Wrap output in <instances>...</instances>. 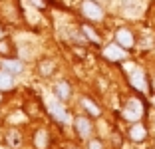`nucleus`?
<instances>
[{
    "mask_svg": "<svg viewBox=\"0 0 155 149\" xmlns=\"http://www.w3.org/2000/svg\"><path fill=\"white\" fill-rule=\"evenodd\" d=\"M153 104H155V99H153Z\"/></svg>",
    "mask_w": 155,
    "mask_h": 149,
    "instance_id": "5701e85b",
    "label": "nucleus"
},
{
    "mask_svg": "<svg viewBox=\"0 0 155 149\" xmlns=\"http://www.w3.org/2000/svg\"><path fill=\"white\" fill-rule=\"evenodd\" d=\"M147 135H149V133H147V127L143 125V123H133L131 127H129V131H127V137L131 141H135V143H141V141H145L147 139Z\"/></svg>",
    "mask_w": 155,
    "mask_h": 149,
    "instance_id": "6e6552de",
    "label": "nucleus"
},
{
    "mask_svg": "<svg viewBox=\"0 0 155 149\" xmlns=\"http://www.w3.org/2000/svg\"><path fill=\"white\" fill-rule=\"evenodd\" d=\"M111 135H114L115 147H119V145H121V139H119V131H117V129H114V131H111Z\"/></svg>",
    "mask_w": 155,
    "mask_h": 149,
    "instance_id": "aec40b11",
    "label": "nucleus"
},
{
    "mask_svg": "<svg viewBox=\"0 0 155 149\" xmlns=\"http://www.w3.org/2000/svg\"><path fill=\"white\" fill-rule=\"evenodd\" d=\"M14 88V78L10 72L0 70V91H10Z\"/></svg>",
    "mask_w": 155,
    "mask_h": 149,
    "instance_id": "2eb2a0df",
    "label": "nucleus"
},
{
    "mask_svg": "<svg viewBox=\"0 0 155 149\" xmlns=\"http://www.w3.org/2000/svg\"><path fill=\"white\" fill-rule=\"evenodd\" d=\"M38 72H40L42 78H50V76H54V72H56V64L52 62V60H42V62L38 64Z\"/></svg>",
    "mask_w": 155,
    "mask_h": 149,
    "instance_id": "4468645a",
    "label": "nucleus"
},
{
    "mask_svg": "<svg viewBox=\"0 0 155 149\" xmlns=\"http://www.w3.org/2000/svg\"><path fill=\"white\" fill-rule=\"evenodd\" d=\"M6 145L10 149H18L22 145V135H20L18 131H8L6 133Z\"/></svg>",
    "mask_w": 155,
    "mask_h": 149,
    "instance_id": "dca6fc26",
    "label": "nucleus"
},
{
    "mask_svg": "<svg viewBox=\"0 0 155 149\" xmlns=\"http://www.w3.org/2000/svg\"><path fill=\"white\" fill-rule=\"evenodd\" d=\"M87 149H104V141L101 139H87Z\"/></svg>",
    "mask_w": 155,
    "mask_h": 149,
    "instance_id": "a211bd4d",
    "label": "nucleus"
},
{
    "mask_svg": "<svg viewBox=\"0 0 155 149\" xmlns=\"http://www.w3.org/2000/svg\"><path fill=\"white\" fill-rule=\"evenodd\" d=\"M127 74V80H129V86L133 88L135 91H139V94H149L151 91V84H149V78H147V74L143 72L141 68H137V66H133Z\"/></svg>",
    "mask_w": 155,
    "mask_h": 149,
    "instance_id": "f03ea898",
    "label": "nucleus"
},
{
    "mask_svg": "<svg viewBox=\"0 0 155 149\" xmlns=\"http://www.w3.org/2000/svg\"><path fill=\"white\" fill-rule=\"evenodd\" d=\"M54 95H56V99H60V101H68V99L72 98V86H70L66 80L58 81V84L54 86Z\"/></svg>",
    "mask_w": 155,
    "mask_h": 149,
    "instance_id": "1a4fd4ad",
    "label": "nucleus"
},
{
    "mask_svg": "<svg viewBox=\"0 0 155 149\" xmlns=\"http://www.w3.org/2000/svg\"><path fill=\"white\" fill-rule=\"evenodd\" d=\"M50 145V135L46 129H38L36 135H34V147L36 149H48Z\"/></svg>",
    "mask_w": 155,
    "mask_h": 149,
    "instance_id": "f8f14e48",
    "label": "nucleus"
},
{
    "mask_svg": "<svg viewBox=\"0 0 155 149\" xmlns=\"http://www.w3.org/2000/svg\"><path fill=\"white\" fill-rule=\"evenodd\" d=\"M115 42L125 50H131L133 46H135V38H133L131 30H127V28H119V30L115 32Z\"/></svg>",
    "mask_w": 155,
    "mask_h": 149,
    "instance_id": "0eeeda50",
    "label": "nucleus"
},
{
    "mask_svg": "<svg viewBox=\"0 0 155 149\" xmlns=\"http://www.w3.org/2000/svg\"><path fill=\"white\" fill-rule=\"evenodd\" d=\"M2 70H6V72H10L14 76V74H22V62L16 58H6L4 62H2V66H0Z\"/></svg>",
    "mask_w": 155,
    "mask_h": 149,
    "instance_id": "9b49d317",
    "label": "nucleus"
},
{
    "mask_svg": "<svg viewBox=\"0 0 155 149\" xmlns=\"http://www.w3.org/2000/svg\"><path fill=\"white\" fill-rule=\"evenodd\" d=\"M46 108H48V113H50L58 123H64V125H66V123H70V113L66 111L64 104H62L60 99H58V101H48Z\"/></svg>",
    "mask_w": 155,
    "mask_h": 149,
    "instance_id": "423d86ee",
    "label": "nucleus"
},
{
    "mask_svg": "<svg viewBox=\"0 0 155 149\" xmlns=\"http://www.w3.org/2000/svg\"><path fill=\"white\" fill-rule=\"evenodd\" d=\"M14 54V46L12 42L8 40V38H2L0 40V56H4V58H8V56Z\"/></svg>",
    "mask_w": 155,
    "mask_h": 149,
    "instance_id": "f3484780",
    "label": "nucleus"
},
{
    "mask_svg": "<svg viewBox=\"0 0 155 149\" xmlns=\"http://www.w3.org/2000/svg\"><path fill=\"white\" fill-rule=\"evenodd\" d=\"M2 38H6V32H4V28H2V24H0V40Z\"/></svg>",
    "mask_w": 155,
    "mask_h": 149,
    "instance_id": "412c9836",
    "label": "nucleus"
},
{
    "mask_svg": "<svg viewBox=\"0 0 155 149\" xmlns=\"http://www.w3.org/2000/svg\"><path fill=\"white\" fill-rule=\"evenodd\" d=\"M82 105H84V109L90 113V118H100V115H101V108L96 104V101H94V99L84 98L82 99Z\"/></svg>",
    "mask_w": 155,
    "mask_h": 149,
    "instance_id": "ddd939ff",
    "label": "nucleus"
},
{
    "mask_svg": "<svg viewBox=\"0 0 155 149\" xmlns=\"http://www.w3.org/2000/svg\"><path fill=\"white\" fill-rule=\"evenodd\" d=\"M80 30H82V34L86 36L87 42H91V44H96V46L101 42L100 34L96 32V28H94V26H90V24H82V26H80Z\"/></svg>",
    "mask_w": 155,
    "mask_h": 149,
    "instance_id": "9d476101",
    "label": "nucleus"
},
{
    "mask_svg": "<svg viewBox=\"0 0 155 149\" xmlns=\"http://www.w3.org/2000/svg\"><path fill=\"white\" fill-rule=\"evenodd\" d=\"M145 111H147V105L141 98H127V101H125V105L121 109V118L125 121L137 123V121H141Z\"/></svg>",
    "mask_w": 155,
    "mask_h": 149,
    "instance_id": "f257e3e1",
    "label": "nucleus"
},
{
    "mask_svg": "<svg viewBox=\"0 0 155 149\" xmlns=\"http://www.w3.org/2000/svg\"><path fill=\"white\" fill-rule=\"evenodd\" d=\"M2 101H4V94H2V91H0V104H2Z\"/></svg>",
    "mask_w": 155,
    "mask_h": 149,
    "instance_id": "4be33fe9",
    "label": "nucleus"
},
{
    "mask_svg": "<svg viewBox=\"0 0 155 149\" xmlns=\"http://www.w3.org/2000/svg\"><path fill=\"white\" fill-rule=\"evenodd\" d=\"M30 2H32V6H36L38 10H44L46 6H48V4H46V0H30Z\"/></svg>",
    "mask_w": 155,
    "mask_h": 149,
    "instance_id": "6ab92c4d",
    "label": "nucleus"
},
{
    "mask_svg": "<svg viewBox=\"0 0 155 149\" xmlns=\"http://www.w3.org/2000/svg\"><path fill=\"white\" fill-rule=\"evenodd\" d=\"M82 14L87 20H94V22H100V20H104V16H105L101 4L96 2V0H84L82 2Z\"/></svg>",
    "mask_w": 155,
    "mask_h": 149,
    "instance_id": "7ed1b4c3",
    "label": "nucleus"
},
{
    "mask_svg": "<svg viewBox=\"0 0 155 149\" xmlns=\"http://www.w3.org/2000/svg\"><path fill=\"white\" fill-rule=\"evenodd\" d=\"M74 129H76V135L80 139H90L94 123H91V119L87 115H76L74 118Z\"/></svg>",
    "mask_w": 155,
    "mask_h": 149,
    "instance_id": "39448f33",
    "label": "nucleus"
},
{
    "mask_svg": "<svg viewBox=\"0 0 155 149\" xmlns=\"http://www.w3.org/2000/svg\"><path fill=\"white\" fill-rule=\"evenodd\" d=\"M101 56H104L107 62H111V64H119V62H123V60H125L127 50L121 48V46L115 42V44H107V46H105V48L101 50Z\"/></svg>",
    "mask_w": 155,
    "mask_h": 149,
    "instance_id": "20e7f679",
    "label": "nucleus"
}]
</instances>
